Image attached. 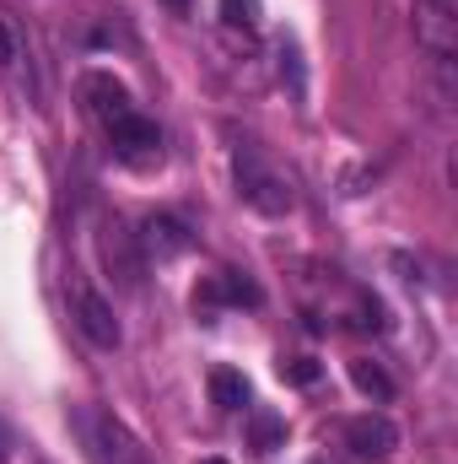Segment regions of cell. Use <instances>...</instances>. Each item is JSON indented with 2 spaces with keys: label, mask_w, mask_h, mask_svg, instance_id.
I'll return each mask as SVG.
<instances>
[{
  "label": "cell",
  "mask_w": 458,
  "mask_h": 464,
  "mask_svg": "<svg viewBox=\"0 0 458 464\" xmlns=\"http://www.w3.org/2000/svg\"><path fill=\"white\" fill-rule=\"evenodd\" d=\"M248 432H253V449H259V454H275V449L286 443V421H281L275 411H253Z\"/></svg>",
  "instance_id": "12"
},
{
  "label": "cell",
  "mask_w": 458,
  "mask_h": 464,
  "mask_svg": "<svg viewBox=\"0 0 458 464\" xmlns=\"http://www.w3.org/2000/svg\"><path fill=\"white\" fill-rule=\"evenodd\" d=\"M345 443L361 454V459H383L399 449V427L383 416V411H367V416H350L345 421Z\"/></svg>",
  "instance_id": "6"
},
{
  "label": "cell",
  "mask_w": 458,
  "mask_h": 464,
  "mask_svg": "<svg viewBox=\"0 0 458 464\" xmlns=\"http://www.w3.org/2000/svg\"><path fill=\"white\" fill-rule=\"evenodd\" d=\"M281 378H291V383H319V362L313 356H291V362H281Z\"/></svg>",
  "instance_id": "14"
},
{
  "label": "cell",
  "mask_w": 458,
  "mask_h": 464,
  "mask_svg": "<svg viewBox=\"0 0 458 464\" xmlns=\"http://www.w3.org/2000/svg\"><path fill=\"white\" fill-rule=\"evenodd\" d=\"M415 38H421L437 60H453V49H458V0H415Z\"/></svg>",
  "instance_id": "2"
},
{
  "label": "cell",
  "mask_w": 458,
  "mask_h": 464,
  "mask_svg": "<svg viewBox=\"0 0 458 464\" xmlns=\"http://www.w3.org/2000/svg\"><path fill=\"white\" fill-rule=\"evenodd\" d=\"M167 5H173V11H189V0H167Z\"/></svg>",
  "instance_id": "16"
},
{
  "label": "cell",
  "mask_w": 458,
  "mask_h": 464,
  "mask_svg": "<svg viewBox=\"0 0 458 464\" xmlns=\"http://www.w3.org/2000/svg\"><path fill=\"white\" fill-rule=\"evenodd\" d=\"M200 464H227V459H200Z\"/></svg>",
  "instance_id": "17"
},
{
  "label": "cell",
  "mask_w": 458,
  "mask_h": 464,
  "mask_svg": "<svg viewBox=\"0 0 458 464\" xmlns=\"http://www.w3.org/2000/svg\"><path fill=\"white\" fill-rule=\"evenodd\" d=\"M109 135H114L119 162H129V168H151V162L162 157V130H157L146 114L114 119V124H109Z\"/></svg>",
  "instance_id": "3"
},
{
  "label": "cell",
  "mask_w": 458,
  "mask_h": 464,
  "mask_svg": "<svg viewBox=\"0 0 458 464\" xmlns=\"http://www.w3.org/2000/svg\"><path fill=\"white\" fill-rule=\"evenodd\" d=\"M237 195H243L253 211H264V217H286V211H291V189H286L275 173H264L253 157H237Z\"/></svg>",
  "instance_id": "4"
},
{
  "label": "cell",
  "mask_w": 458,
  "mask_h": 464,
  "mask_svg": "<svg viewBox=\"0 0 458 464\" xmlns=\"http://www.w3.org/2000/svg\"><path fill=\"white\" fill-rule=\"evenodd\" d=\"M81 432H87V443H92V459H98V464H140L135 438L119 427L114 416H103V411H81Z\"/></svg>",
  "instance_id": "5"
},
{
  "label": "cell",
  "mask_w": 458,
  "mask_h": 464,
  "mask_svg": "<svg viewBox=\"0 0 458 464\" xmlns=\"http://www.w3.org/2000/svg\"><path fill=\"white\" fill-rule=\"evenodd\" d=\"M140 243H146V254H157V259H178V254H189V227L178 222V217H146V227H140Z\"/></svg>",
  "instance_id": "8"
},
{
  "label": "cell",
  "mask_w": 458,
  "mask_h": 464,
  "mask_svg": "<svg viewBox=\"0 0 458 464\" xmlns=\"http://www.w3.org/2000/svg\"><path fill=\"white\" fill-rule=\"evenodd\" d=\"M81 98L92 103V114L103 119V124H114V119L135 114V103H129V87L119 82L114 71H92V76L81 82Z\"/></svg>",
  "instance_id": "7"
},
{
  "label": "cell",
  "mask_w": 458,
  "mask_h": 464,
  "mask_svg": "<svg viewBox=\"0 0 458 464\" xmlns=\"http://www.w3.org/2000/svg\"><path fill=\"white\" fill-rule=\"evenodd\" d=\"M211 400H216L222 411H243V405H248V378H243L237 367H216V372H211Z\"/></svg>",
  "instance_id": "10"
},
{
  "label": "cell",
  "mask_w": 458,
  "mask_h": 464,
  "mask_svg": "<svg viewBox=\"0 0 458 464\" xmlns=\"http://www.w3.org/2000/svg\"><path fill=\"white\" fill-rule=\"evenodd\" d=\"M350 383H356L367 400H377V405H388V400H394V378H388L377 362H367V356H361V362H350Z\"/></svg>",
  "instance_id": "9"
},
{
  "label": "cell",
  "mask_w": 458,
  "mask_h": 464,
  "mask_svg": "<svg viewBox=\"0 0 458 464\" xmlns=\"http://www.w3.org/2000/svg\"><path fill=\"white\" fill-rule=\"evenodd\" d=\"M16 60V38L5 33V22H0V65H11Z\"/></svg>",
  "instance_id": "15"
},
{
  "label": "cell",
  "mask_w": 458,
  "mask_h": 464,
  "mask_svg": "<svg viewBox=\"0 0 458 464\" xmlns=\"http://www.w3.org/2000/svg\"><path fill=\"white\" fill-rule=\"evenodd\" d=\"M227 27H259V0H222Z\"/></svg>",
  "instance_id": "13"
},
{
  "label": "cell",
  "mask_w": 458,
  "mask_h": 464,
  "mask_svg": "<svg viewBox=\"0 0 458 464\" xmlns=\"http://www.w3.org/2000/svg\"><path fill=\"white\" fill-rule=\"evenodd\" d=\"M200 303H259V292H253L237 270H222V276L200 292Z\"/></svg>",
  "instance_id": "11"
},
{
  "label": "cell",
  "mask_w": 458,
  "mask_h": 464,
  "mask_svg": "<svg viewBox=\"0 0 458 464\" xmlns=\"http://www.w3.org/2000/svg\"><path fill=\"white\" fill-rule=\"evenodd\" d=\"M65 292H71V314H76L81 335H87L92 346L114 351L119 341H124V330H119V319H114V303H109L103 292H92L81 276H71V281H65Z\"/></svg>",
  "instance_id": "1"
}]
</instances>
